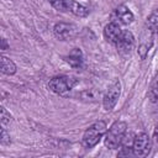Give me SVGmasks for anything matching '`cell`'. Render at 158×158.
<instances>
[{
    "instance_id": "cell-17",
    "label": "cell",
    "mask_w": 158,
    "mask_h": 158,
    "mask_svg": "<svg viewBox=\"0 0 158 158\" xmlns=\"http://www.w3.org/2000/svg\"><path fill=\"white\" fill-rule=\"evenodd\" d=\"M48 2L57 10L59 11H65L67 6H65V1L64 0H48Z\"/></svg>"
},
{
    "instance_id": "cell-13",
    "label": "cell",
    "mask_w": 158,
    "mask_h": 158,
    "mask_svg": "<svg viewBox=\"0 0 158 158\" xmlns=\"http://www.w3.org/2000/svg\"><path fill=\"white\" fill-rule=\"evenodd\" d=\"M0 62H1V73L6 74V75H12L16 73L17 67L14 63V60H11L10 58H7L5 56H1Z\"/></svg>"
},
{
    "instance_id": "cell-19",
    "label": "cell",
    "mask_w": 158,
    "mask_h": 158,
    "mask_svg": "<svg viewBox=\"0 0 158 158\" xmlns=\"http://www.w3.org/2000/svg\"><path fill=\"white\" fill-rule=\"evenodd\" d=\"M153 141H154L156 144H158V123L156 125L154 131H153Z\"/></svg>"
},
{
    "instance_id": "cell-9",
    "label": "cell",
    "mask_w": 158,
    "mask_h": 158,
    "mask_svg": "<svg viewBox=\"0 0 158 158\" xmlns=\"http://www.w3.org/2000/svg\"><path fill=\"white\" fill-rule=\"evenodd\" d=\"M133 20L135 16L126 5H120L111 14V21H115L120 25H130L133 22Z\"/></svg>"
},
{
    "instance_id": "cell-10",
    "label": "cell",
    "mask_w": 158,
    "mask_h": 158,
    "mask_svg": "<svg viewBox=\"0 0 158 158\" xmlns=\"http://www.w3.org/2000/svg\"><path fill=\"white\" fill-rule=\"evenodd\" d=\"M121 35H122V30L120 27V23H117L115 21L109 22L104 27V37L107 42H110L112 44H116V42L121 37Z\"/></svg>"
},
{
    "instance_id": "cell-2",
    "label": "cell",
    "mask_w": 158,
    "mask_h": 158,
    "mask_svg": "<svg viewBox=\"0 0 158 158\" xmlns=\"http://www.w3.org/2000/svg\"><path fill=\"white\" fill-rule=\"evenodd\" d=\"M106 133V122L105 121H96L94 122L91 126H89L81 138V144L85 149H90L93 147H95L100 139L102 138V136Z\"/></svg>"
},
{
    "instance_id": "cell-1",
    "label": "cell",
    "mask_w": 158,
    "mask_h": 158,
    "mask_svg": "<svg viewBox=\"0 0 158 158\" xmlns=\"http://www.w3.org/2000/svg\"><path fill=\"white\" fill-rule=\"evenodd\" d=\"M126 133H127V123L120 120L115 121L105 133V141H104L105 147L109 149L120 148V146L122 144L126 137Z\"/></svg>"
},
{
    "instance_id": "cell-11",
    "label": "cell",
    "mask_w": 158,
    "mask_h": 158,
    "mask_svg": "<svg viewBox=\"0 0 158 158\" xmlns=\"http://www.w3.org/2000/svg\"><path fill=\"white\" fill-rule=\"evenodd\" d=\"M64 60L72 67V68H81L83 63H84V56H83V52L81 49L79 48H73L68 56L64 57Z\"/></svg>"
},
{
    "instance_id": "cell-12",
    "label": "cell",
    "mask_w": 158,
    "mask_h": 158,
    "mask_svg": "<svg viewBox=\"0 0 158 158\" xmlns=\"http://www.w3.org/2000/svg\"><path fill=\"white\" fill-rule=\"evenodd\" d=\"M64 1H65L67 10H69L75 16H78V17H86L89 15V9L86 6L77 2L75 0H64Z\"/></svg>"
},
{
    "instance_id": "cell-3",
    "label": "cell",
    "mask_w": 158,
    "mask_h": 158,
    "mask_svg": "<svg viewBox=\"0 0 158 158\" xmlns=\"http://www.w3.org/2000/svg\"><path fill=\"white\" fill-rule=\"evenodd\" d=\"M78 84V80L74 77L70 75H57L49 79L48 88L51 91L58 94V95H65L68 91H70L75 85Z\"/></svg>"
},
{
    "instance_id": "cell-6",
    "label": "cell",
    "mask_w": 158,
    "mask_h": 158,
    "mask_svg": "<svg viewBox=\"0 0 158 158\" xmlns=\"http://www.w3.org/2000/svg\"><path fill=\"white\" fill-rule=\"evenodd\" d=\"M154 33H156V32H153L152 30H149V28H147V27L144 26L143 32H142V35H141V37H139L138 49H137V53H138V56H139L141 59H146V57H147L149 49L152 48V46H153V40H154Z\"/></svg>"
},
{
    "instance_id": "cell-15",
    "label": "cell",
    "mask_w": 158,
    "mask_h": 158,
    "mask_svg": "<svg viewBox=\"0 0 158 158\" xmlns=\"http://www.w3.org/2000/svg\"><path fill=\"white\" fill-rule=\"evenodd\" d=\"M146 27L152 30L153 32H157L158 30V9H154L149 16L146 20Z\"/></svg>"
},
{
    "instance_id": "cell-5",
    "label": "cell",
    "mask_w": 158,
    "mask_h": 158,
    "mask_svg": "<svg viewBox=\"0 0 158 158\" xmlns=\"http://www.w3.org/2000/svg\"><path fill=\"white\" fill-rule=\"evenodd\" d=\"M132 152L133 156L146 157L151 152V138L146 132H141L133 137L132 141Z\"/></svg>"
},
{
    "instance_id": "cell-18",
    "label": "cell",
    "mask_w": 158,
    "mask_h": 158,
    "mask_svg": "<svg viewBox=\"0 0 158 158\" xmlns=\"http://www.w3.org/2000/svg\"><path fill=\"white\" fill-rule=\"evenodd\" d=\"M1 143L2 144H7V143H10V135H7V132H6V130L2 127L1 128Z\"/></svg>"
},
{
    "instance_id": "cell-20",
    "label": "cell",
    "mask_w": 158,
    "mask_h": 158,
    "mask_svg": "<svg viewBox=\"0 0 158 158\" xmlns=\"http://www.w3.org/2000/svg\"><path fill=\"white\" fill-rule=\"evenodd\" d=\"M7 48H9V46H7V43H6V40L2 38V40H1V49H7Z\"/></svg>"
},
{
    "instance_id": "cell-7",
    "label": "cell",
    "mask_w": 158,
    "mask_h": 158,
    "mask_svg": "<svg viewBox=\"0 0 158 158\" xmlns=\"http://www.w3.org/2000/svg\"><path fill=\"white\" fill-rule=\"evenodd\" d=\"M115 46L117 48V52L121 56L126 57V56L131 54L132 49L135 48V37H133L132 32L128 31V30L122 31V35H121V37L118 38V41L116 42Z\"/></svg>"
},
{
    "instance_id": "cell-14",
    "label": "cell",
    "mask_w": 158,
    "mask_h": 158,
    "mask_svg": "<svg viewBox=\"0 0 158 158\" xmlns=\"http://www.w3.org/2000/svg\"><path fill=\"white\" fill-rule=\"evenodd\" d=\"M147 96L151 102H158V73L156 74V77L153 78V80L149 85Z\"/></svg>"
},
{
    "instance_id": "cell-8",
    "label": "cell",
    "mask_w": 158,
    "mask_h": 158,
    "mask_svg": "<svg viewBox=\"0 0 158 158\" xmlns=\"http://www.w3.org/2000/svg\"><path fill=\"white\" fill-rule=\"evenodd\" d=\"M77 32H78L77 26L73 23H68V22H58L53 27L54 36L60 41H67V40L73 38L77 35Z\"/></svg>"
},
{
    "instance_id": "cell-4",
    "label": "cell",
    "mask_w": 158,
    "mask_h": 158,
    "mask_svg": "<svg viewBox=\"0 0 158 158\" xmlns=\"http://www.w3.org/2000/svg\"><path fill=\"white\" fill-rule=\"evenodd\" d=\"M120 95H121V83H120V80H115L104 94V98H102L104 109L106 111L114 110V107L116 106V104L120 99Z\"/></svg>"
},
{
    "instance_id": "cell-16",
    "label": "cell",
    "mask_w": 158,
    "mask_h": 158,
    "mask_svg": "<svg viewBox=\"0 0 158 158\" xmlns=\"http://www.w3.org/2000/svg\"><path fill=\"white\" fill-rule=\"evenodd\" d=\"M1 110V116H0V118H1V125L2 126H5V125H7V123H10L11 122V115H10V112H7V110L4 107V106H1L0 107Z\"/></svg>"
}]
</instances>
